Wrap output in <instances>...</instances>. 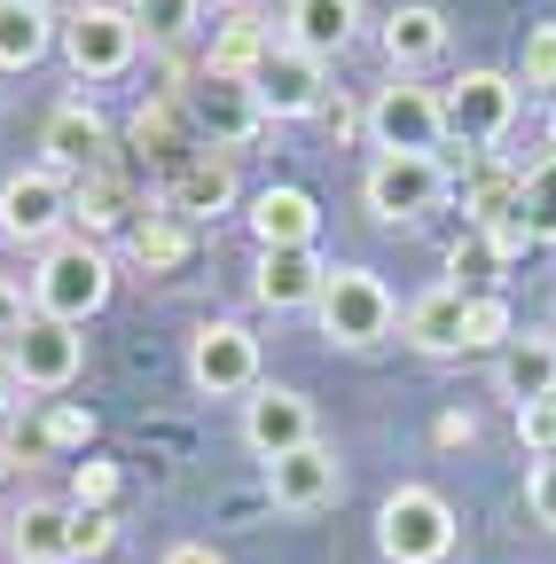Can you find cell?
<instances>
[{"instance_id":"6da1fadb","label":"cell","mask_w":556,"mask_h":564,"mask_svg":"<svg viewBox=\"0 0 556 564\" xmlns=\"http://www.w3.org/2000/svg\"><path fill=\"white\" fill-rule=\"evenodd\" d=\"M110 291H118V267H110V251L102 243H87V236H63V243H47L40 251V267H32V314H47V322H95L102 306H110Z\"/></svg>"},{"instance_id":"7a4b0ae2","label":"cell","mask_w":556,"mask_h":564,"mask_svg":"<svg viewBox=\"0 0 556 564\" xmlns=\"http://www.w3.org/2000/svg\"><path fill=\"white\" fill-rule=\"evenodd\" d=\"M314 322H321V337H329V345L369 352V345H384V337H392L400 306H392V291H384V274H377V267H329L321 299H314Z\"/></svg>"},{"instance_id":"3957f363","label":"cell","mask_w":556,"mask_h":564,"mask_svg":"<svg viewBox=\"0 0 556 564\" xmlns=\"http://www.w3.org/2000/svg\"><path fill=\"white\" fill-rule=\"evenodd\" d=\"M384 564H447L455 556V502L439 486H392L377 510Z\"/></svg>"},{"instance_id":"277c9868","label":"cell","mask_w":556,"mask_h":564,"mask_svg":"<svg viewBox=\"0 0 556 564\" xmlns=\"http://www.w3.org/2000/svg\"><path fill=\"white\" fill-rule=\"evenodd\" d=\"M63 63L79 70V79H126L133 55H142V32H133L126 0H79L72 17H63Z\"/></svg>"},{"instance_id":"5b68a950","label":"cell","mask_w":556,"mask_h":564,"mask_svg":"<svg viewBox=\"0 0 556 564\" xmlns=\"http://www.w3.org/2000/svg\"><path fill=\"white\" fill-rule=\"evenodd\" d=\"M369 141H377V158H439V141H447L439 87H415V79L377 87V102H369Z\"/></svg>"},{"instance_id":"8992f818","label":"cell","mask_w":556,"mask_h":564,"mask_svg":"<svg viewBox=\"0 0 556 564\" xmlns=\"http://www.w3.org/2000/svg\"><path fill=\"white\" fill-rule=\"evenodd\" d=\"M517 102H525V87H517V70H462V79L439 95V110H447V133L455 141H470V150H494V141H510V126H517Z\"/></svg>"},{"instance_id":"52a82bcc","label":"cell","mask_w":556,"mask_h":564,"mask_svg":"<svg viewBox=\"0 0 556 564\" xmlns=\"http://www.w3.org/2000/svg\"><path fill=\"white\" fill-rule=\"evenodd\" d=\"M188 384L204 400H251L259 392V337L243 322H196L188 329Z\"/></svg>"},{"instance_id":"ba28073f","label":"cell","mask_w":556,"mask_h":564,"mask_svg":"<svg viewBox=\"0 0 556 564\" xmlns=\"http://www.w3.org/2000/svg\"><path fill=\"white\" fill-rule=\"evenodd\" d=\"M63 228H72V181H63V173L32 165V173L0 181V236H9V243L47 251V243H63Z\"/></svg>"},{"instance_id":"9c48e42d","label":"cell","mask_w":556,"mask_h":564,"mask_svg":"<svg viewBox=\"0 0 556 564\" xmlns=\"http://www.w3.org/2000/svg\"><path fill=\"white\" fill-rule=\"evenodd\" d=\"M188 102V118H196V133H204V150H251V141L266 133V110H259V87L251 79H204L196 70V87L181 95Z\"/></svg>"},{"instance_id":"30bf717a","label":"cell","mask_w":556,"mask_h":564,"mask_svg":"<svg viewBox=\"0 0 556 564\" xmlns=\"http://www.w3.org/2000/svg\"><path fill=\"white\" fill-rule=\"evenodd\" d=\"M439 196H447L439 158H377V165L361 173V204H369V220H384V228L424 220Z\"/></svg>"},{"instance_id":"8fae6325","label":"cell","mask_w":556,"mask_h":564,"mask_svg":"<svg viewBox=\"0 0 556 564\" xmlns=\"http://www.w3.org/2000/svg\"><path fill=\"white\" fill-rule=\"evenodd\" d=\"M9 361H17V384H24V392H72L79 369H87V337H79L72 322L32 314V322L9 337Z\"/></svg>"},{"instance_id":"7c38bea8","label":"cell","mask_w":556,"mask_h":564,"mask_svg":"<svg viewBox=\"0 0 556 564\" xmlns=\"http://www.w3.org/2000/svg\"><path fill=\"white\" fill-rule=\"evenodd\" d=\"M337 494H345V463H337V447H321V440L266 463V502H274V510H291V518L329 510Z\"/></svg>"},{"instance_id":"4fadbf2b","label":"cell","mask_w":556,"mask_h":564,"mask_svg":"<svg viewBox=\"0 0 556 564\" xmlns=\"http://www.w3.org/2000/svg\"><path fill=\"white\" fill-rule=\"evenodd\" d=\"M40 165L63 173V181L102 173V165H110V126H102V110H87V102H55L47 126H40Z\"/></svg>"},{"instance_id":"5bb4252c","label":"cell","mask_w":556,"mask_h":564,"mask_svg":"<svg viewBox=\"0 0 556 564\" xmlns=\"http://www.w3.org/2000/svg\"><path fill=\"white\" fill-rule=\"evenodd\" d=\"M314 440H321V432H314V400H306V392L259 384V392L243 400V447H251L259 463L291 455V447H314Z\"/></svg>"},{"instance_id":"9a60e30c","label":"cell","mask_w":556,"mask_h":564,"mask_svg":"<svg viewBox=\"0 0 556 564\" xmlns=\"http://www.w3.org/2000/svg\"><path fill=\"white\" fill-rule=\"evenodd\" d=\"M259 110L266 118H314L321 102H329V63H314V55H298L291 40H274V55L259 63Z\"/></svg>"},{"instance_id":"2e32d148","label":"cell","mask_w":556,"mask_h":564,"mask_svg":"<svg viewBox=\"0 0 556 564\" xmlns=\"http://www.w3.org/2000/svg\"><path fill=\"white\" fill-rule=\"evenodd\" d=\"M251 243L259 251H314V236H321V204L306 196V188H291V181H274V188H259L251 196Z\"/></svg>"},{"instance_id":"e0dca14e","label":"cell","mask_w":556,"mask_h":564,"mask_svg":"<svg viewBox=\"0 0 556 564\" xmlns=\"http://www.w3.org/2000/svg\"><path fill=\"white\" fill-rule=\"evenodd\" d=\"M274 40H283V32H274V17H259V9H243V0H236V9L212 24L204 79H259V63L274 55Z\"/></svg>"},{"instance_id":"ac0fdd59","label":"cell","mask_w":556,"mask_h":564,"mask_svg":"<svg viewBox=\"0 0 556 564\" xmlns=\"http://www.w3.org/2000/svg\"><path fill=\"white\" fill-rule=\"evenodd\" d=\"M321 282H329V259H321V251H259L251 299H259L266 314H298V306L321 299Z\"/></svg>"},{"instance_id":"d6986e66","label":"cell","mask_w":556,"mask_h":564,"mask_svg":"<svg viewBox=\"0 0 556 564\" xmlns=\"http://www.w3.org/2000/svg\"><path fill=\"white\" fill-rule=\"evenodd\" d=\"M494 392L533 408V400H556V329H517L502 352H494Z\"/></svg>"},{"instance_id":"ffe728a7","label":"cell","mask_w":556,"mask_h":564,"mask_svg":"<svg viewBox=\"0 0 556 564\" xmlns=\"http://www.w3.org/2000/svg\"><path fill=\"white\" fill-rule=\"evenodd\" d=\"M353 32H361V0H283V40L314 63L345 55Z\"/></svg>"},{"instance_id":"44dd1931","label":"cell","mask_w":556,"mask_h":564,"mask_svg":"<svg viewBox=\"0 0 556 564\" xmlns=\"http://www.w3.org/2000/svg\"><path fill=\"white\" fill-rule=\"evenodd\" d=\"M462 306H470V291H455V282H432L424 299H407L400 337L424 352V361H455V352H462Z\"/></svg>"},{"instance_id":"7402d4cb","label":"cell","mask_w":556,"mask_h":564,"mask_svg":"<svg viewBox=\"0 0 556 564\" xmlns=\"http://www.w3.org/2000/svg\"><path fill=\"white\" fill-rule=\"evenodd\" d=\"M447 55V17L432 9V0H400V9L384 17V63H392V79H415L424 63Z\"/></svg>"},{"instance_id":"603a6c76","label":"cell","mask_w":556,"mask_h":564,"mask_svg":"<svg viewBox=\"0 0 556 564\" xmlns=\"http://www.w3.org/2000/svg\"><path fill=\"white\" fill-rule=\"evenodd\" d=\"M142 212H150V204L126 188V173H118V165H102V173L72 181V220H79V236H87V243H102V236L133 228Z\"/></svg>"},{"instance_id":"cb8c5ba5","label":"cell","mask_w":556,"mask_h":564,"mask_svg":"<svg viewBox=\"0 0 556 564\" xmlns=\"http://www.w3.org/2000/svg\"><path fill=\"white\" fill-rule=\"evenodd\" d=\"M165 212H173V220H220V212H236V165L220 150L188 158L173 173V188H165Z\"/></svg>"},{"instance_id":"d4e9b609","label":"cell","mask_w":556,"mask_h":564,"mask_svg":"<svg viewBox=\"0 0 556 564\" xmlns=\"http://www.w3.org/2000/svg\"><path fill=\"white\" fill-rule=\"evenodd\" d=\"M9 541H17V564H72V502L32 494L9 518Z\"/></svg>"},{"instance_id":"484cf974","label":"cell","mask_w":556,"mask_h":564,"mask_svg":"<svg viewBox=\"0 0 556 564\" xmlns=\"http://www.w3.org/2000/svg\"><path fill=\"white\" fill-rule=\"evenodd\" d=\"M55 40H63V24L47 0H0V70H32Z\"/></svg>"},{"instance_id":"4316f807","label":"cell","mask_w":556,"mask_h":564,"mask_svg":"<svg viewBox=\"0 0 556 564\" xmlns=\"http://www.w3.org/2000/svg\"><path fill=\"white\" fill-rule=\"evenodd\" d=\"M126 251L142 274H173L188 267V220H173V212H142V220L126 228Z\"/></svg>"},{"instance_id":"83f0119b","label":"cell","mask_w":556,"mask_h":564,"mask_svg":"<svg viewBox=\"0 0 556 564\" xmlns=\"http://www.w3.org/2000/svg\"><path fill=\"white\" fill-rule=\"evenodd\" d=\"M517 188H525V173H510V165H478L470 188H462V220H470V228H502V220H517Z\"/></svg>"},{"instance_id":"f1b7e54d","label":"cell","mask_w":556,"mask_h":564,"mask_svg":"<svg viewBox=\"0 0 556 564\" xmlns=\"http://www.w3.org/2000/svg\"><path fill=\"white\" fill-rule=\"evenodd\" d=\"M126 17H133V32L150 47H181L204 24V0H126Z\"/></svg>"},{"instance_id":"f546056e","label":"cell","mask_w":556,"mask_h":564,"mask_svg":"<svg viewBox=\"0 0 556 564\" xmlns=\"http://www.w3.org/2000/svg\"><path fill=\"white\" fill-rule=\"evenodd\" d=\"M510 337H517L510 299L502 291H470V306H462V352H502Z\"/></svg>"},{"instance_id":"4dcf8cb0","label":"cell","mask_w":556,"mask_h":564,"mask_svg":"<svg viewBox=\"0 0 556 564\" xmlns=\"http://www.w3.org/2000/svg\"><path fill=\"white\" fill-rule=\"evenodd\" d=\"M517 220L533 243H556V158L525 165V188H517Z\"/></svg>"},{"instance_id":"1f68e13d","label":"cell","mask_w":556,"mask_h":564,"mask_svg":"<svg viewBox=\"0 0 556 564\" xmlns=\"http://www.w3.org/2000/svg\"><path fill=\"white\" fill-rule=\"evenodd\" d=\"M40 447H55V455H87V447H95V408L55 400L47 423H40Z\"/></svg>"},{"instance_id":"d6a6232c","label":"cell","mask_w":556,"mask_h":564,"mask_svg":"<svg viewBox=\"0 0 556 564\" xmlns=\"http://www.w3.org/2000/svg\"><path fill=\"white\" fill-rule=\"evenodd\" d=\"M118 486H126V470H118V463L79 455V463H72V510H118Z\"/></svg>"},{"instance_id":"836d02e7","label":"cell","mask_w":556,"mask_h":564,"mask_svg":"<svg viewBox=\"0 0 556 564\" xmlns=\"http://www.w3.org/2000/svg\"><path fill=\"white\" fill-rule=\"evenodd\" d=\"M517 87H541L556 102V24H525V47H517Z\"/></svg>"},{"instance_id":"e575fe53","label":"cell","mask_w":556,"mask_h":564,"mask_svg":"<svg viewBox=\"0 0 556 564\" xmlns=\"http://www.w3.org/2000/svg\"><path fill=\"white\" fill-rule=\"evenodd\" d=\"M118 549V510H72V564H102Z\"/></svg>"},{"instance_id":"d590c367","label":"cell","mask_w":556,"mask_h":564,"mask_svg":"<svg viewBox=\"0 0 556 564\" xmlns=\"http://www.w3.org/2000/svg\"><path fill=\"white\" fill-rule=\"evenodd\" d=\"M314 126H321L329 141H353V133H369V110H361L353 95H345V87H329V102L314 110Z\"/></svg>"},{"instance_id":"8d00e7d4","label":"cell","mask_w":556,"mask_h":564,"mask_svg":"<svg viewBox=\"0 0 556 564\" xmlns=\"http://www.w3.org/2000/svg\"><path fill=\"white\" fill-rule=\"evenodd\" d=\"M525 510H533V525L556 533V455H533V470H525Z\"/></svg>"},{"instance_id":"74e56055","label":"cell","mask_w":556,"mask_h":564,"mask_svg":"<svg viewBox=\"0 0 556 564\" xmlns=\"http://www.w3.org/2000/svg\"><path fill=\"white\" fill-rule=\"evenodd\" d=\"M517 447H525V455H556V400L517 408Z\"/></svg>"},{"instance_id":"f35d334b","label":"cell","mask_w":556,"mask_h":564,"mask_svg":"<svg viewBox=\"0 0 556 564\" xmlns=\"http://www.w3.org/2000/svg\"><path fill=\"white\" fill-rule=\"evenodd\" d=\"M173 95H150L142 110H133V141H142V150H165V141H173Z\"/></svg>"},{"instance_id":"ab89813d","label":"cell","mask_w":556,"mask_h":564,"mask_svg":"<svg viewBox=\"0 0 556 564\" xmlns=\"http://www.w3.org/2000/svg\"><path fill=\"white\" fill-rule=\"evenodd\" d=\"M486 267H502V251H494V236H478V228H470V243H455V251H447L455 291H462V274H486Z\"/></svg>"},{"instance_id":"60d3db41","label":"cell","mask_w":556,"mask_h":564,"mask_svg":"<svg viewBox=\"0 0 556 564\" xmlns=\"http://www.w3.org/2000/svg\"><path fill=\"white\" fill-rule=\"evenodd\" d=\"M24 322H32V282L0 274V345H9V337H17Z\"/></svg>"},{"instance_id":"b9f144b4","label":"cell","mask_w":556,"mask_h":564,"mask_svg":"<svg viewBox=\"0 0 556 564\" xmlns=\"http://www.w3.org/2000/svg\"><path fill=\"white\" fill-rule=\"evenodd\" d=\"M157 564H228V556H220L212 541H173V549H165Z\"/></svg>"},{"instance_id":"7bdbcfd3","label":"cell","mask_w":556,"mask_h":564,"mask_svg":"<svg viewBox=\"0 0 556 564\" xmlns=\"http://www.w3.org/2000/svg\"><path fill=\"white\" fill-rule=\"evenodd\" d=\"M470 440H478V415H462V408L439 415V447H470Z\"/></svg>"},{"instance_id":"ee69618b","label":"cell","mask_w":556,"mask_h":564,"mask_svg":"<svg viewBox=\"0 0 556 564\" xmlns=\"http://www.w3.org/2000/svg\"><path fill=\"white\" fill-rule=\"evenodd\" d=\"M17 392H24V384H17V361H9V345H0V415L17 408Z\"/></svg>"},{"instance_id":"f6af8a7d","label":"cell","mask_w":556,"mask_h":564,"mask_svg":"<svg viewBox=\"0 0 556 564\" xmlns=\"http://www.w3.org/2000/svg\"><path fill=\"white\" fill-rule=\"evenodd\" d=\"M17 463H24V455H17V440H0V486L17 478Z\"/></svg>"},{"instance_id":"bcb514c9","label":"cell","mask_w":556,"mask_h":564,"mask_svg":"<svg viewBox=\"0 0 556 564\" xmlns=\"http://www.w3.org/2000/svg\"><path fill=\"white\" fill-rule=\"evenodd\" d=\"M548 158H556V102H548Z\"/></svg>"},{"instance_id":"7dc6e473","label":"cell","mask_w":556,"mask_h":564,"mask_svg":"<svg viewBox=\"0 0 556 564\" xmlns=\"http://www.w3.org/2000/svg\"><path fill=\"white\" fill-rule=\"evenodd\" d=\"M47 9H79V0H47Z\"/></svg>"}]
</instances>
